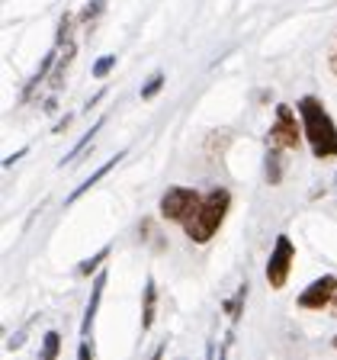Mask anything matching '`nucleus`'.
<instances>
[{
    "label": "nucleus",
    "mask_w": 337,
    "mask_h": 360,
    "mask_svg": "<svg viewBox=\"0 0 337 360\" xmlns=\"http://www.w3.org/2000/svg\"><path fill=\"white\" fill-rule=\"evenodd\" d=\"M122 155H126V151H119V155H112V158H110V161H106V165H100V167H97V171L90 174V177H87V180H84L81 187H77V190H74V193H67L65 206H74V202H77V200H81V196H84V193H87V190H90V187H93V184H100V180H103V177H106V174H110V171H112V167H116V165H119V161H122Z\"/></svg>",
    "instance_id": "obj_8"
},
{
    "label": "nucleus",
    "mask_w": 337,
    "mask_h": 360,
    "mask_svg": "<svg viewBox=\"0 0 337 360\" xmlns=\"http://www.w3.org/2000/svg\"><path fill=\"white\" fill-rule=\"evenodd\" d=\"M296 110H299L302 129H305V142L312 145V155L322 158V161L324 158H337V126L322 100L315 94H305L296 103Z\"/></svg>",
    "instance_id": "obj_1"
},
{
    "label": "nucleus",
    "mask_w": 337,
    "mask_h": 360,
    "mask_svg": "<svg viewBox=\"0 0 337 360\" xmlns=\"http://www.w3.org/2000/svg\"><path fill=\"white\" fill-rule=\"evenodd\" d=\"M199 202H202V196L196 193L193 187H171V190H164V196H161V202H157V210H161V219H167V222L187 225L190 219L196 216Z\"/></svg>",
    "instance_id": "obj_3"
},
{
    "label": "nucleus",
    "mask_w": 337,
    "mask_h": 360,
    "mask_svg": "<svg viewBox=\"0 0 337 360\" xmlns=\"http://www.w3.org/2000/svg\"><path fill=\"white\" fill-rule=\"evenodd\" d=\"M77 357H81V360H90V357H93V351H90V345H87V338H84V345L77 347Z\"/></svg>",
    "instance_id": "obj_19"
},
{
    "label": "nucleus",
    "mask_w": 337,
    "mask_h": 360,
    "mask_svg": "<svg viewBox=\"0 0 337 360\" xmlns=\"http://www.w3.org/2000/svg\"><path fill=\"white\" fill-rule=\"evenodd\" d=\"M100 126H103V116H100V120L93 122V129H87V132H84L81 139H77V142H74V148L67 151V158H61V167H65L67 161H74V158H81V151H84V148H87V145H90V139L97 135V129H100Z\"/></svg>",
    "instance_id": "obj_11"
},
{
    "label": "nucleus",
    "mask_w": 337,
    "mask_h": 360,
    "mask_svg": "<svg viewBox=\"0 0 337 360\" xmlns=\"http://www.w3.org/2000/svg\"><path fill=\"white\" fill-rule=\"evenodd\" d=\"M328 309H331V315H337V292H334V300H331V306H328Z\"/></svg>",
    "instance_id": "obj_22"
},
{
    "label": "nucleus",
    "mask_w": 337,
    "mask_h": 360,
    "mask_svg": "<svg viewBox=\"0 0 337 360\" xmlns=\"http://www.w3.org/2000/svg\"><path fill=\"white\" fill-rule=\"evenodd\" d=\"M110 251H112V248H110V245H103V248H100V251H97V255H93V257H87V261H81V264H77V274H81V277H93V270H97V267H103V261H106V257H110Z\"/></svg>",
    "instance_id": "obj_12"
},
{
    "label": "nucleus",
    "mask_w": 337,
    "mask_h": 360,
    "mask_svg": "<svg viewBox=\"0 0 337 360\" xmlns=\"http://www.w3.org/2000/svg\"><path fill=\"white\" fill-rule=\"evenodd\" d=\"M164 81H167L164 71H154V75L148 77V84L142 87V100H154L157 94H161V87H164Z\"/></svg>",
    "instance_id": "obj_14"
},
{
    "label": "nucleus",
    "mask_w": 337,
    "mask_h": 360,
    "mask_svg": "<svg viewBox=\"0 0 337 360\" xmlns=\"http://www.w3.org/2000/svg\"><path fill=\"white\" fill-rule=\"evenodd\" d=\"M334 347H337V335H334Z\"/></svg>",
    "instance_id": "obj_23"
},
{
    "label": "nucleus",
    "mask_w": 337,
    "mask_h": 360,
    "mask_svg": "<svg viewBox=\"0 0 337 360\" xmlns=\"http://www.w3.org/2000/svg\"><path fill=\"white\" fill-rule=\"evenodd\" d=\"M302 120H296V112H292L289 103H279L277 106V120H273V126H270V135L267 142L277 145V148L283 151H299L302 148V135H305V129H299Z\"/></svg>",
    "instance_id": "obj_4"
},
{
    "label": "nucleus",
    "mask_w": 337,
    "mask_h": 360,
    "mask_svg": "<svg viewBox=\"0 0 337 360\" xmlns=\"http://www.w3.org/2000/svg\"><path fill=\"white\" fill-rule=\"evenodd\" d=\"M328 68H331V71H334V75H337V42L331 45V55H328Z\"/></svg>",
    "instance_id": "obj_20"
},
{
    "label": "nucleus",
    "mask_w": 337,
    "mask_h": 360,
    "mask_svg": "<svg viewBox=\"0 0 337 360\" xmlns=\"http://www.w3.org/2000/svg\"><path fill=\"white\" fill-rule=\"evenodd\" d=\"M292 261H296V245L289 241V235H279L273 251L267 257V283L270 290H283L286 280H289V270Z\"/></svg>",
    "instance_id": "obj_5"
},
{
    "label": "nucleus",
    "mask_w": 337,
    "mask_h": 360,
    "mask_svg": "<svg viewBox=\"0 0 337 360\" xmlns=\"http://www.w3.org/2000/svg\"><path fill=\"white\" fill-rule=\"evenodd\" d=\"M279 180H283V148L270 145V151H267V184L277 187Z\"/></svg>",
    "instance_id": "obj_10"
},
{
    "label": "nucleus",
    "mask_w": 337,
    "mask_h": 360,
    "mask_svg": "<svg viewBox=\"0 0 337 360\" xmlns=\"http://www.w3.org/2000/svg\"><path fill=\"white\" fill-rule=\"evenodd\" d=\"M334 180H337V177H334Z\"/></svg>",
    "instance_id": "obj_24"
},
{
    "label": "nucleus",
    "mask_w": 337,
    "mask_h": 360,
    "mask_svg": "<svg viewBox=\"0 0 337 360\" xmlns=\"http://www.w3.org/2000/svg\"><path fill=\"white\" fill-rule=\"evenodd\" d=\"M26 151H29V148H20V151H16V155H7V158H4V167H10V165H13V161H20V158L26 155Z\"/></svg>",
    "instance_id": "obj_21"
},
{
    "label": "nucleus",
    "mask_w": 337,
    "mask_h": 360,
    "mask_svg": "<svg viewBox=\"0 0 337 360\" xmlns=\"http://www.w3.org/2000/svg\"><path fill=\"white\" fill-rule=\"evenodd\" d=\"M228 210H232V193H228L225 187H212L209 193L202 196L196 216L190 219L187 225H183V229H187V238L196 241V245H206V241H212V238H216V232L222 229Z\"/></svg>",
    "instance_id": "obj_2"
},
{
    "label": "nucleus",
    "mask_w": 337,
    "mask_h": 360,
    "mask_svg": "<svg viewBox=\"0 0 337 360\" xmlns=\"http://www.w3.org/2000/svg\"><path fill=\"white\" fill-rule=\"evenodd\" d=\"M71 122H74V116H71V112H65V116H61V120L55 122V129H52V132H55V135H58V132H65V129L71 126Z\"/></svg>",
    "instance_id": "obj_18"
},
{
    "label": "nucleus",
    "mask_w": 337,
    "mask_h": 360,
    "mask_svg": "<svg viewBox=\"0 0 337 360\" xmlns=\"http://www.w3.org/2000/svg\"><path fill=\"white\" fill-rule=\"evenodd\" d=\"M154 312H157V286L154 277L145 280V300H142V331H148L154 325Z\"/></svg>",
    "instance_id": "obj_9"
},
{
    "label": "nucleus",
    "mask_w": 337,
    "mask_h": 360,
    "mask_svg": "<svg viewBox=\"0 0 337 360\" xmlns=\"http://www.w3.org/2000/svg\"><path fill=\"white\" fill-rule=\"evenodd\" d=\"M100 10H103V0H93V4H87V10L81 13V22H90L93 16H100Z\"/></svg>",
    "instance_id": "obj_17"
},
{
    "label": "nucleus",
    "mask_w": 337,
    "mask_h": 360,
    "mask_svg": "<svg viewBox=\"0 0 337 360\" xmlns=\"http://www.w3.org/2000/svg\"><path fill=\"white\" fill-rule=\"evenodd\" d=\"M334 292H337V277H334V274H324V277L315 280V283L308 286L305 292H299V300H296V306L318 312V309H328V306H331V300H334Z\"/></svg>",
    "instance_id": "obj_6"
},
{
    "label": "nucleus",
    "mask_w": 337,
    "mask_h": 360,
    "mask_svg": "<svg viewBox=\"0 0 337 360\" xmlns=\"http://www.w3.org/2000/svg\"><path fill=\"white\" fill-rule=\"evenodd\" d=\"M103 290H106V274H97V277H93V292H90V300H87V309H84V322H81V338H90V328H93V319H97L100 300H103Z\"/></svg>",
    "instance_id": "obj_7"
},
{
    "label": "nucleus",
    "mask_w": 337,
    "mask_h": 360,
    "mask_svg": "<svg viewBox=\"0 0 337 360\" xmlns=\"http://www.w3.org/2000/svg\"><path fill=\"white\" fill-rule=\"evenodd\" d=\"M244 300H247V283H241V290L234 292L228 302H225V312H228V319H232V322H241V309H244Z\"/></svg>",
    "instance_id": "obj_13"
},
{
    "label": "nucleus",
    "mask_w": 337,
    "mask_h": 360,
    "mask_svg": "<svg viewBox=\"0 0 337 360\" xmlns=\"http://www.w3.org/2000/svg\"><path fill=\"white\" fill-rule=\"evenodd\" d=\"M116 65H119V55H103V58H97L93 61V77H106Z\"/></svg>",
    "instance_id": "obj_16"
},
{
    "label": "nucleus",
    "mask_w": 337,
    "mask_h": 360,
    "mask_svg": "<svg viewBox=\"0 0 337 360\" xmlns=\"http://www.w3.org/2000/svg\"><path fill=\"white\" fill-rule=\"evenodd\" d=\"M58 351H61V335L58 331H48L45 341H42V360H55L58 357Z\"/></svg>",
    "instance_id": "obj_15"
}]
</instances>
